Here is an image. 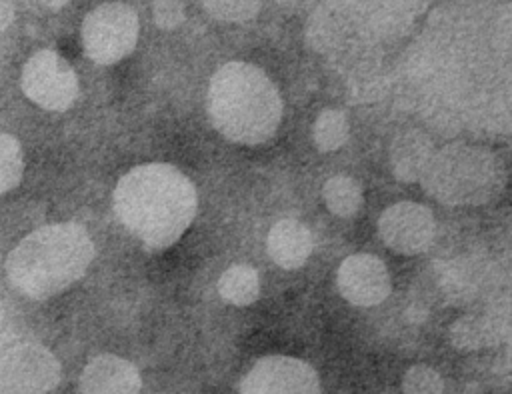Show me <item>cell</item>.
<instances>
[{"mask_svg":"<svg viewBox=\"0 0 512 394\" xmlns=\"http://www.w3.org/2000/svg\"><path fill=\"white\" fill-rule=\"evenodd\" d=\"M114 210L146 250L158 252L172 246L190 226L196 190L176 166L142 164L116 184Z\"/></svg>","mask_w":512,"mask_h":394,"instance_id":"1","label":"cell"},{"mask_svg":"<svg viewBox=\"0 0 512 394\" xmlns=\"http://www.w3.org/2000/svg\"><path fill=\"white\" fill-rule=\"evenodd\" d=\"M208 114L224 138L238 144H260L276 132L282 100L260 68L230 62L210 80Z\"/></svg>","mask_w":512,"mask_h":394,"instance_id":"2","label":"cell"},{"mask_svg":"<svg viewBox=\"0 0 512 394\" xmlns=\"http://www.w3.org/2000/svg\"><path fill=\"white\" fill-rule=\"evenodd\" d=\"M94 244L78 224H52L28 234L8 256L14 288L30 298H48L74 284L88 270Z\"/></svg>","mask_w":512,"mask_h":394,"instance_id":"3","label":"cell"},{"mask_svg":"<svg viewBox=\"0 0 512 394\" xmlns=\"http://www.w3.org/2000/svg\"><path fill=\"white\" fill-rule=\"evenodd\" d=\"M422 180L440 202L482 204L498 188V162L482 148L452 144L432 154Z\"/></svg>","mask_w":512,"mask_h":394,"instance_id":"4","label":"cell"},{"mask_svg":"<svg viewBox=\"0 0 512 394\" xmlns=\"http://www.w3.org/2000/svg\"><path fill=\"white\" fill-rule=\"evenodd\" d=\"M138 38V20L126 4L94 8L82 26L86 54L98 64H112L132 52Z\"/></svg>","mask_w":512,"mask_h":394,"instance_id":"5","label":"cell"},{"mask_svg":"<svg viewBox=\"0 0 512 394\" xmlns=\"http://www.w3.org/2000/svg\"><path fill=\"white\" fill-rule=\"evenodd\" d=\"M24 94L46 110H66L78 94L72 66L52 50L36 52L22 70Z\"/></svg>","mask_w":512,"mask_h":394,"instance_id":"6","label":"cell"},{"mask_svg":"<svg viewBox=\"0 0 512 394\" xmlns=\"http://www.w3.org/2000/svg\"><path fill=\"white\" fill-rule=\"evenodd\" d=\"M240 394H320L312 366L292 356L260 358L244 376Z\"/></svg>","mask_w":512,"mask_h":394,"instance_id":"7","label":"cell"},{"mask_svg":"<svg viewBox=\"0 0 512 394\" xmlns=\"http://www.w3.org/2000/svg\"><path fill=\"white\" fill-rule=\"evenodd\" d=\"M0 380L12 394H46L60 380V364L44 346L20 344L4 356Z\"/></svg>","mask_w":512,"mask_h":394,"instance_id":"8","label":"cell"},{"mask_svg":"<svg viewBox=\"0 0 512 394\" xmlns=\"http://www.w3.org/2000/svg\"><path fill=\"white\" fill-rule=\"evenodd\" d=\"M378 230L392 250L400 254H418L430 246L436 222L426 206L416 202H398L382 212Z\"/></svg>","mask_w":512,"mask_h":394,"instance_id":"9","label":"cell"},{"mask_svg":"<svg viewBox=\"0 0 512 394\" xmlns=\"http://www.w3.org/2000/svg\"><path fill=\"white\" fill-rule=\"evenodd\" d=\"M340 294L356 306H376L390 294V274L372 254L348 256L336 274Z\"/></svg>","mask_w":512,"mask_h":394,"instance_id":"10","label":"cell"},{"mask_svg":"<svg viewBox=\"0 0 512 394\" xmlns=\"http://www.w3.org/2000/svg\"><path fill=\"white\" fill-rule=\"evenodd\" d=\"M140 386L142 378L136 366L114 354L96 356L80 376L82 394H138Z\"/></svg>","mask_w":512,"mask_h":394,"instance_id":"11","label":"cell"},{"mask_svg":"<svg viewBox=\"0 0 512 394\" xmlns=\"http://www.w3.org/2000/svg\"><path fill=\"white\" fill-rule=\"evenodd\" d=\"M270 258L282 268H300L312 252L310 230L292 218L276 222L266 240Z\"/></svg>","mask_w":512,"mask_h":394,"instance_id":"12","label":"cell"},{"mask_svg":"<svg viewBox=\"0 0 512 394\" xmlns=\"http://www.w3.org/2000/svg\"><path fill=\"white\" fill-rule=\"evenodd\" d=\"M432 154V142L426 134L412 130L398 136L390 148V164L394 176L402 182L422 180Z\"/></svg>","mask_w":512,"mask_h":394,"instance_id":"13","label":"cell"},{"mask_svg":"<svg viewBox=\"0 0 512 394\" xmlns=\"http://www.w3.org/2000/svg\"><path fill=\"white\" fill-rule=\"evenodd\" d=\"M504 334L498 318L468 314L450 326V342L458 350H480L496 344Z\"/></svg>","mask_w":512,"mask_h":394,"instance_id":"14","label":"cell"},{"mask_svg":"<svg viewBox=\"0 0 512 394\" xmlns=\"http://www.w3.org/2000/svg\"><path fill=\"white\" fill-rule=\"evenodd\" d=\"M220 296L234 306H248L260 294L258 272L248 264H234L218 280Z\"/></svg>","mask_w":512,"mask_h":394,"instance_id":"15","label":"cell"},{"mask_svg":"<svg viewBox=\"0 0 512 394\" xmlns=\"http://www.w3.org/2000/svg\"><path fill=\"white\" fill-rule=\"evenodd\" d=\"M328 210L336 216H354L362 206V190L356 180L348 176H334L324 184L322 190Z\"/></svg>","mask_w":512,"mask_h":394,"instance_id":"16","label":"cell"},{"mask_svg":"<svg viewBox=\"0 0 512 394\" xmlns=\"http://www.w3.org/2000/svg\"><path fill=\"white\" fill-rule=\"evenodd\" d=\"M314 144L320 152H334L338 150L350 134V126L346 116L340 110H324L314 122Z\"/></svg>","mask_w":512,"mask_h":394,"instance_id":"17","label":"cell"},{"mask_svg":"<svg viewBox=\"0 0 512 394\" xmlns=\"http://www.w3.org/2000/svg\"><path fill=\"white\" fill-rule=\"evenodd\" d=\"M22 170L24 160L18 140L0 132V194L12 190L20 182Z\"/></svg>","mask_w":512,"mask_h":394,"instance_id":"18","label":"cell"},{"mask_svg":"<svg viewBox=\"0 0 512 394\" xmlns=\"http://www.w3.org/2000/svg\"><path fill=\"white\" fill-rule=\"evenodd\" d=\"M402 388L406 394H440L444 388V382L434 368L416 364L406 370L402 378Z\"/></svg>","mask_w":512,"mask_h":394,"instance_id":"19","label":"cell"},{"mask_svg":"<svg viewBox=\"0 0 512 394\" xmlns=\"http://www.w3.org/2000/svg\"><path fill=\"white\" fill-rule=\"evenodd\" d=\"M204 8L220 20H246L256 14L258 0H202Z\"/></svg>","mask_w":512,"mask_h":394,"instance_id":"20","label":"cell"},{"mask_svg":"<svg viewBox=\"0 0 512 394\" xmlns=\"http://www.w3.org/2000/svg\"><path fill=\"white\" fill-rule=\"evenodd\" d=\"M152 12L160 28H174L184 20V6L180 0H154Z\"/></svg>","mask_w":512,"mask_h":394,"instance_id":"21","label":"cell"},{"mask_svg":"<svg viewBox=\"0 0 512 394\" xmlns=\"http://www.w3.org/2000/svg\"><path fill=\"white\" fill-rule=\"evenodd\" d=\"M14 20V6L10 0H0V32Z\"/></svg>","mask_w":512,"mask_h":394,"instance_id":"22","label":"cell"},{"mask_svg":"<svg viewBox=\"0 0 512 394\" xmlns=\"http://www.w3.org/2000/svg\"><path fill=\"white\" fill-rule=\"evenodd\" d=\"M406 316H408L410 322L420 324V322L426 318V310H424V308H418V306H410V308L406 310Z\"/></svg>","mask_w":512,"mask_h":394,"instance_id":"23","label":"cell"},{"mask_svg":"<svg viewBox=\"0 0 512 394\" xmlns=\"http://www.w3.org/2000/svg\"><path fill=\"white\" fill-rule=\"evenodd\" d=\"M40 2H44L48 8H54V10H58V8H62L68 0H40Z\"/></svg>","mask_w":512,"mask_h":394,"instance_id":"24","label":"cell"}]
</instances>
